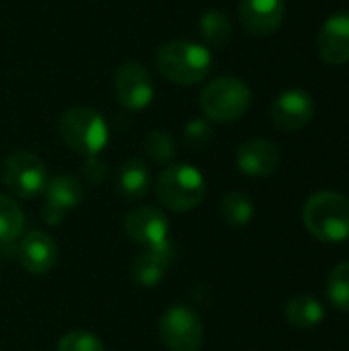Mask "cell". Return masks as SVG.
<instances>
[{
    "mask_svg": "<svg viewBox=\"0 0 349 351\" xmlns=\"http://www.w3.org/2000/svg\"><path fill=\"white\" fill-rule=\"evenodd\" d=\"M200 31L212 47H222L232 35V23L224 10H208L200 19Z\"/></svg>",
    "mask_w": 349,
    "mask_h": 351,
    "instance_id": "ffe728a7",
    "label": "cell"
},
{
    "mask_svg": "<svg viewBox=\"0 0 349 351\" xmlns=\"http://www.w3.org/2000/svg\"><path fill=\"white\" fill-rule=\"evenodd\" d=\"M82 175L91 183H99L107 177V165L99 160L97 156H86V162L82 165Z\"/></svg>",
    "mask_w": 349,
    "mask_h": 351,
    "instance_id": "484cf974",
    "label": "cell"
},
{
    "mask_svg": "<svg viewBox=\"0 0 349 351\" xmlns=\"http://www.w3.org/2000/svg\"><path fill=\"white\" fill-rule=\"evenodd\" d=\"M319 58L329 66H344L349 62V12L331 14L317 35Z\"/></svg>",
    "mask_w": 349,
    "mask_h": 351,
    "instance_id": "7c38bea8",
    "label": "cell"
},
{
    "mask_svg": "<svg viewBox=\"0 0 349 351\" xmlns=\"http://www.w3.org/2000/svg\"><path fill=\"white\" fill-rule=\"evenodd\" d=\"M286 321L296 329H313L325 319V306L311 294L292 296L284 306Z\"/></svg>",
    "mask_w": 349,
    "mask_h": 351,
    "instance_id": "ac0fdd59",
    "label": "cell"
},
{
    "mask_svg": "<svg viewBox=\"0 0 349 351\" xmlns=\"http://www.w3.org/2000/svg\"><path fill=\"white\" fill-rule=\"evenodd\" d=\"M173 259H175V251L171 243L156 249H146L132 263V282L140 288L158 286L165 280Z\"/></svg>",
    "mask_w": 349,
    "mask_h": 351,
    "instance_id": "2e32d148",
    "label": "cell"
},
{
    "mask_svg": "<svg viewBox=\"0 0 349 351\" xmlns=\"http://www.w3.org/2000/svg\"><path fill=\"white\" fill-rule=\"evenodd\" d=\"M183 138L191 150H202L212 140V125L206 119H191L183 130Z\"/></svg>",
    "mask_w": 349,
    "mask_h": 351,
    "instance_id": "d4e9b609",
    "label": "cell"
},
{
    "mask_svg": "<svg viewBox=\"0 0 349 351\" xmlns=\"http://www.w3.org/2000/svg\"><path fill=\"white\" fill-rule=\"evenodd\" d=\"M200 107L210 121H237L251 107V88L237 76H220L204 86L200 95Z\"/></svg>",
    "mask_w": 349,
    "mask_h": 351,
    "instance_id": "277c9868",
    "label": "cell"
},
{
    "mask_svg": "<svg viewBox=\"0 0 349 351\" xmlns=\"http://www.w3.org/2000/svg\"><path fill=\"white\" fill-rule=\"evenodd\" d=\"M158 202L173 212H189L206 197L204 175L191 165H171L156 179Z\"/></svg>",
    "mask_w": 349,
    "mask_h": 351,
    "instance_id": "5b68a950",
    "label": "cell"
},
{
    "mask_svg": "<svg viewBox=\"0 0 349 351\" xmlns=\"http://www.w3.org/2000/svg\"><path fill=\"white\" fill-rule=\"evenodd\" d=\"M327 296L335 308L349 313V261L335 265L333 271L329 274Z\"/></svg>",
    "mask_w": 349,
    "mask_h": 351,
    "instance_id": "7402d4cb",
    "label": "cell"
},
{
    "mask_svg": "<svg viewBox=\"0 0 349 351\" xmlns=\"http://www.w3.org/2000/svg\"><path fill=\"white\" fill-rule=\"evenodd\" d=\"M158 335L171 351H200L204 343V325L191 308L175 304L163 313Z\"/></svg>",
    "mask_w": 349,
    "mask_h": 351,
    "instance_id": "52a82bcc",
    "label": "cell"
},
{
    "mask_svg": "<svg viewBox=\"0 0 349 351\" xmlns=\"http://www.w3.org/2000/svg\"><path fill=\"white\" fill-rule=\"evenodd\" d=\"M43 193H45V204L41 216L51 226H58L70 210L78 208L84 202V189L80 181L70 175L53 177Z\"/></svg>",
    "mask_w": 349,
    "mask_h": 351,
    "instance_id": "8fae6325",
    "label": "cell"
},
{
    "mask_svg": "<svg viewBox=\"0 0 349 351\" xmlns=\"http://www.w3.org/2000/svg\"><path fill=\"white\" fill-rule=\"evenodd\" d=\"M302 222L317 241L344 243L349 239V199L335 191H317L304 202Z\"/></svg>",
    "mask_w": 349,
    "mask_h": 351,
    "instance_id": "7a4b0ae2",
    "label": "cell"
},
{
    "mask_svg": "<svg viewBox=\"0 0 349 351\" xmlns=\"http://www.w3.org/2000/svg\"><path fill=\"white\" fill-rule=\"evenodd\" d=\"M25 226V216L19 204L0 193V243H12L21 237Z\"/></svg>",
    "mask_w": 349,
    "mask_h": 351,
    "instance_id": "44dd1931",
    "label": "cell"
},
{
    "mask_svg": "<svg viewBox=\"0 0 349 351\" xmlns=\"http://www.w3.org/2000/svg\"><path fill=\"white\" fill-rule=\"evenodd\" d=\"M158 72L173 84L191 86L202 82L212 70V51L187 39H175L156 51Z\"/></svg>",
    "mask_w": 349,
    "mask_h": 351,
    "instance_id": "6da1fadb",
    "label": "cell"
},
{
    "mask_svg": "<svg viewBox=\"0 0 349 351\" xmlns=\"http://www.w3.org/2000/svg\"><path fill=\"white\" fill-rule=\"evenodd\" d=\"M56 351H105V346L91 331H70L60 339Z\"/></svg>",
    "mask_w": 349,
    "mask_h": 351,
    "instance_id": "cb8c5ba5",
    "label": "cell"
},
{
    "mask_svg": "<svg viewBox=\"0 0 349 351\" xmlns=\"http://www.w3.org/2000/svg\"><path fill=\"white\" fill-rule=\"evenodd\" d=\"M222 218L230 226H247L253 216H255V206L253 199L243 193V191H230L224 195L222 206H220Z\"/></svg>",
    "mask_w": 349,
    "mask_h": 351,
    "instance_id": "d6986e66",
    "label": "cell"
},
{
    "mask_svg": "<svg viewBox=\"0 0 349 351\" xmlns=\"http://www.w3.org/2000/svg\"><path fill=\"white\" fill-rule=\"evenodd\" d=\"M123 228L134 243L146 249H156L169 243V220L160 210L150 206L130 210L123 220Z\"/></svg>",
    "mask_w": 349,
    "mask_h": 351,
    "instance_id": "30bf717a",
    "label": "cell"
},
{
    "mask_svg": "<svg viewBox=\"0 0 349 351\" xmlns=\"http://www.w3.org/2000/svg\"><path fill=\"white\" fill-rule=\"evenodd\" d=\"M144 150L154 162L165 165V162H171L175 158L177 144H175V138L171 134H167L163 130H152L144 140Z\"/></svg>",
    "mask_w": 349,
    "mask_h": 351,
    "instance_id": "603a6c76",
    "label": "cell"
},
{
    "mask_svg": "<svg viewBox=\"0 0 349 351\" xmlns=\"http://www.w3.org/2000/svg\"><path fill=\"white\" fill-rule=\"evenodd\" d=\"M16 259L27 274L43 276L49 274L58 263V245L45 232H29L21 239L16 249Z\"/></svg>",
    "mask_w": 349,
    "mask_h": 351,
    "instance_id": "4fadbf2b",
    "label": "cell"
},
{
    "mask_svg": "<svg viewBox=\"0 0 349 351\" xmlns=\"http://www.w3.org/2000/svg\"><path fill=\"white\" fill-rule=\"evenodd\" d=\"M237 167L249 177H269L280 167V148L267 138L245 140L237 150Z\"/></svg>",
    "mask_w": 349,
    "mask_h": 351,
    "instance_id": "5bb4252c",
    "label": "cell"
},
{
    "mask_svg": "<svg viewBox=\"0 0 349 351\" xmlns=\"http://www.w3.org/2000/svg\"><path fill=\"white\" fill-rule=\"evenodd\" d=\"M284 0H241L239 19L251 35H272L284 23Z\"/></svg>",
    "mask_w": 349,
    "mask_h": 351,
    "instance_id": "9a60e30c",
    "label": "cell"
},
{
    "mask_svg": "<svg viewBox=\"0 0 349 351\" xmlns=\"http://www.w3.org/2000/svg\"><path fill=\"white\" fill-rule=\"evenodd\" d=\"M272 123L282 132H298L315 117V101L302 88H288L280 93L269 109Z\"/></svg>",
    "mask_w": 349,
    "mask_h": 351,
    "instance_id": "9c48e42d",
    "label": "cell"
},
{
    "mask_svg": "<svg viewBox=\"0 0 349 351\" xmlns=\"http://www.w3.org/2000/svg\"><path fill=\"white\" fill-rule=\"evenodd\" d=\"M150 169L142 158H128L115 177V187L121 197L125 199H140L150 191Z\"/></svg>",
    "mask_w": 349,
    "mask_h": 351,
    "instance_id": "e0dca14e",
    "label": "cell"
},
{
    "mask_svg": "<svg viewBox=\"0 0 349 351\" xmlns=\"http://www.w3.org/2000/svg\"><path fill=\"white\" fill-rule=\"evenodd\" d=\"M0 177L10 193L25 199L41 195L49 183L43 160L27 150H14L4 158Z\"/></svg>",
    "mask_w": 349,
    "mask_h": 351,
    "instance_id": "8992f818",
    "label": "cell"
},
{
    "mask_svg": "<svg viewBox=\"0 0 349 351\" xmlns=\"http://www.w3.org/2000/svg\"><path fill=\"white\" fill-rule=\"evenodd\" d=\"M62 140L78 154L97 156L109 142V128L101 113L91 107H70L58 121Z\"/></svg>",
    "mask_w": 349,
    "mask_h": 351,
    "instance_id": "3957f363",
    "label": "cell"
},
{
    "mask_svg": "<svg viewBox=\"0 0 349 351\" xmlns=\"http://www.w3.org/2000/svg\"><path fill=\"white\" fill-rule=\"evenodd\" d=\"M115 99L130 111L146 109L154 99V82L140 62H123L113 76Z\"/></svg>",
    "mask_w": 349,
    "mask_h": 351,
    "instance_id": "ba28073f",
    "label": "cell"
}]
</instances>
